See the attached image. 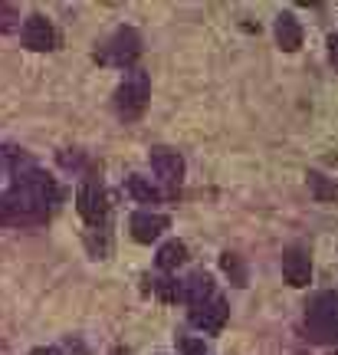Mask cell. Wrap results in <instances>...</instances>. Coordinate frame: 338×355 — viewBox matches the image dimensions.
Wrapping results in <instances>:
<instances>
[{"mask_svg": "<svg viewBox=\"0 0 338 355\" xmlns=\"http://www.w3.org/2000/svg\"><path fill=\"white\" fill-rule=\"evenodd\" d=\"M283 277H286L289 286H309L312 279V260H309V250L305 247H289L283 254Z\"/></svg>", "mask_w": 338, "mask_h": 355, "instance_id": "52a82bcc", "label": "cell"}, {"mask_svg": "<svg viewBox=\"0 0 338 355\" xmlns=\"http://www.w3.org/2000/svg\"><path fill=\"white\" fill-rule=\"evenodd\" d=\"M0 224H10V214H7V204L0 198Z\"/></svg>", "mask_w": 338, "mask_h": 355, "instance_id": "d6986e66", "label": "cell"}, {"mask_svg": "<svg viewBox=\"0 0 338 355\" xmlns=\"http://www.w3.org/2000/svg\"><path fill=\"white\" fill-rule=\"evenodd\" d=\"M151 168L168 184H181V178H184V158L175 148H151Z\"/></svg>", "mask_w": 338, "mask_h": 355, "instance_id": "9c48e42d", "label": "cell"}, {"mask_svg": "<svg viewBox=\"0 0 338 355\" xmlns=\"http://www.w3.org/2000/svg\"><path fill=\"white\" fill-rule=\"evenodd\" d=\"M305 322L319 343H338V293H319L305 306Z\"/></svg>", "mask_w": 338, "mask_h": 355, "instance_id": "6da1fadb", "label": "cell"}, {"mask_svg": "<svg viewBox=\"0 0 338 355\" xmlns=\"http://www.w3.org/2000/svg\"><path fill=\"white\" fill-rule=\"evenodd\" d=\"M181 300H184L190 309H194V306H204L207 300H213V277L204 273V270L190 273V277L181 283Z\"/></svg>", "mask_w": 338, "mask_h": 355, "instance_id": "30bf717a", "label": "cell"}, {"mask_svg": "<svg viewBox=\"0 0 338 355\" xmlns=\"http://www.w3.org/2000/svg\"><path fill=\"white\" fill-rule=\"evenodd\" d=\"M168 217L164 214H151V211H135L132 214V220H128V230H132V237H135L138 243H151L158 241L164 230H168Z\"/></svg>", "mask_w": 338, "mask_h": 355, "instance_id": "ba28073f", "label": "cell"}, {"mask_svg": "<svg viewBox=\"0 0 338 355\" xmlns=\"http://www.w3.org/2000/svg\"><path fill=\"white\" fill-rule=\"evenodd\" d=\"M328 56H332V63L338 66V37H328Z\"/></svg>", "mask_w": 338, "mask_h": 355, "instance_id": "ac0fdd59", "label": "cell"}, {"mask_svg": "<svg viewBox=\"0 0 338 355\" xmlns=\"http://www.w3.org/2000/svg\"><path fill=\"white\" fill-rule=\"evenodd\" d=\"M30 355H60V349H33Z\"/></svg>", "mask_w": 338, "mask_h": 355, "instance_id": "ffe728a7", "label": "cell"}, {"mask_svg": "<svg viewBox=\"0 0 338 355\" xmlns=\"http://www.w3.org/2000/svg\"><path fill=\"white\" fill-rule=\"evenodd\" d=\"M328 355H338V352H328Z\"/></svg>", "mask_w": 338, "mask_h": 355, "instance_id": "44dd1931", "label": "cell"}, {"mask_svg": "<svg viewBox=\"0 0 338 355\" xmlns=\"http://www.w3.org/2000/svg\"><path fill=\"white\" fill-rule=\"evenodd\" d=\"M148 96H151V79L145 69H132L125 76V83L115 89V109L118 115L132 122L138 115L145 112V105H148Z\"/></svg>", "mask_w": 338, "mask_h": 355, "instance_id": "7a4b0ae2", "label": "cell"}, {"mask_svg": "<svg viewBox=\"0 0 338 355\" xmlns=\"http://www.w3.org/2000/svg\"><path fill=\"white\" fill-rule=\"evenodd\" d=\"M24 46L33 53H46L56 46V30H53V24L43 17V13H30L24 24Z\"/></svg>", "mask_w": 338, "mask_h": 355, "instance_id": "8992f818", "label": "cell"}, {"mask_svg": "<svg viewBox=\"0 0 338 355\" xmlns=\"http://www.w3.org/2000/svg\"><path fill=\"white\" fill-rule=\"evenodd\" d=\"M75 211H79V217L86 220V224H92V227H99L102 220H105V211H109V204H105V191H102L99 181H82L79 184V191H75Z\"/></svg>", "mask_w": 338, "mask_h": 355, "instance_id": "3957f363", "label": "cell"}, {"mask_svg": "<svg viewBox=\"0 0 338 355\" xmlns=\"http://www.w3.org/2000/svg\"><path fill=\"white\" fill-rule=\"evenodd\" d=\"M151 283H154V293H158V296H161L164 303H177V300H181V283H177V279H151Z\"/></svg>", "mask_w": 338, "mask_h": 355, "instance_id": "2e32d148", "label": "cell"}, {"mask_svg": "<svg viewBox=\"0 0 338 355\" xmlns=\"http://www.w3.org/2000/svg\"><path fill=\"white\" fill-rule=\"evenodd\" d=\"M128 194H132L138 204H158V201H161V191L154 188L148 178H141V175L128 178Z\"/></svg>", "mask_w": 338, "mask_h": 355, "instance_id": "4fadbf2b", "label": "cell"}, {"mask_svg": "<svg viewBox=\"0 0 338 355\" xmlns=\"http://www.w3.org/2000/svg\"><path fill=\"white\" fill-rule=\"evenodd\" d=\"M220 266H224V273L230 277V283H233L237 290L247 286V266H243V260H240L237 254H230V250H226V254L220 257Z\"/></svg>", "mask_w": 338, "mask_h": 355, "instance_id": "9a60e30c", "label": "cell"}, {"mask_svg": "<svg viewBox=\"0 0 338 355\" xmlns=\"http://www.w3.org/2000/svg\"><path fill=\"white\" fill-rule=\"evenodd\" d=\"M226 316H230V306H226L220 296H213V300H207L204 306H194V309H190V326L217 336V332L226 326Z\"/></svg>", "mask_w": 338, "mask_h": 355, "instance_id": "5b68a950", "label": "cell"}, {"mask_svg": "<svg viewBox=\"0 0 338 355\" xmlns=\"http://www.w3.org/2000/svg\"><path fill=\"white\" fill-rule=\"evenodd\" d=\"M141 56V37H138V30L132 26H122V30H115V37L105 43V63H115V66H132Z\"/></svg>", "mask_w": 338, "mask_h": 355, "instance_id": "277c9868", "label": "cell"}, {"mask_svg": "<svg viewBox=\"0 0 338 355\" xmlns=\"http://www.w3.org/2000/svg\"><path fill=\"white\" fill-rule=\"evenodd\" d=\"M305 184H309V191H312L315 201H338V181H332V178H326L322 171H309L305 175Z\"/></svg>", "mask_w": 338, "mask_h": 355, "instance_id": "7c38bea8", "label": "cell"}, {"mask_svg": "<svg viewBox=\"0 0 338 355\" xmlns=\"http://www.w3.org/2000/svg\"><path fill=\"white\" fill-rule=\"evenodd\" d=\"M181 263H188V247L181 241H168L161 250H158V266H161V270H177Z\"/></svg>", "mask_w": 338, "mask_h": 355, "instance_id": "5bb4252c", "label": "cell"}, {"mask_svg": "<svg viewBox=\"0 0 338 355\" xmlns=\"http://www.w3.org/2000/svg\"><path fill=\"white\" fill-rule=\"evenodd\" d=\"M181 352L184 355H213L211 349H207V345H204V339H181Z\"/></svg>", "mask_w": 338, "mask_h": 355, "instance_id": "e0dca14e", "label": "cell"}, {"mask_svg": "<svg viewBox=\"0 0 338 355\" xmlns=\"http://www.w3.org/2000/svg\"><path fill=\"white\" fill-rule=\"evenodd\" d=\"M276 43L283 53H296L302 46V24L292 13H279L276 17Z\"/></svg>", "mask_w": 338, "mask_h": 355, "instance_id": "8fae6325", "label": "cell"}]
</instances>
